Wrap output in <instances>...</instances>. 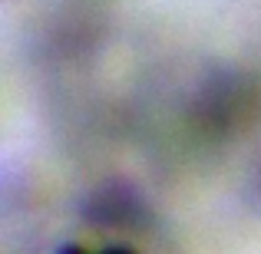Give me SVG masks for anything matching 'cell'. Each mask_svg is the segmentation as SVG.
<instances>
[{"label": "cell", "instance_id": "obj_1", "mask_svg": "<svg viewBox=\"0 0 261 254\" xmlns=\"http://www.w3.org/2000/svg\"><path fill=\"white\" fill-rule=\"evenodd\" d=\"M102 254H106V251H102Z\"/></svg>", "mask_w": 261, "mask_h": 254}]
</instances>
